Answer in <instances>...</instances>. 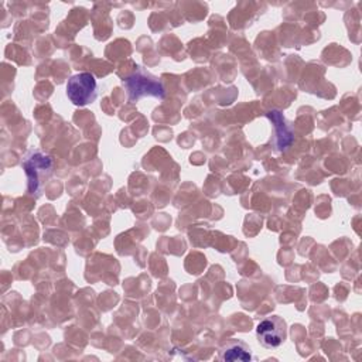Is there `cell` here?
<instances>
[{
	"instance_id": "1",
	"label": "cell",
	"mask_w": 362,
	"mask_h": 362,
	"mask_svg": "<svg viewBox=\"0 0 362 362\" xmlns=\"http://www.w3.org/2000/svg\"><path fill=\"white\" fill-rule=\"evenodd\" d=\"M21 167L24 168L27 175L28 194L38 198L41 195L42 185L52 175V171H54L52 157L42 151H31L23 161Z\"/></svg>"
},
{
	"instance_id": "2",
	"label": "cell",
	"mask_w": 362,
	"mask_h": 362,
	"mask_svg": "<svg viewBox=\"0 0 362 362\" xmlns=\"http://www.w3.org/2000/svg\"><path fill=\"white\" fill-rule=\"evenodd\" d=\"M122 82L127 90L129 102H137L144 96H154L158 99H163L165 96L161 81L148 71H146L143 66H136L134 72H132Z\"/></svg>"
},
{
	"instance_id": "4",
	"label": "cell",
	"mask_w": 362,
	"mask_h": 362,
	"mask_svg": "<svg viewBox=\"0 0 362 362\" xmlns=\"http://www.w3.org/2000/svg\"><path fill=\"white\" fill-rule=\"evenodd\" d=\"M256 337L262 346L264 348H277L287 338V324L279 315L266 317L256 327Z\"/></svg>"
},
{
	"instance_id": "3",
	"label": "cell",
	"mask_w": 362,
	"mask_h": 362,
	"mask_svg": "<svg viewBox=\"0 0 362 362\" xmlns=\"http://www.w3.org/2000/svg\"><path fill=\"white\" fill-rule=\"evenodd\" d=\"M66 96L76 106H86L98 96V83L92 74L79 72L66 82Z\"/></svg>"
},
{
	"instance_id": "5",
	"label": "cell",
	"mask_w": 362,
	"mask_h": 362,
	"mask_svg": "<svg viewBox=\"0 0 362 362\" xmlns=\"http://www.w3.org/2000/svg\"><path fill=\"white\" fill-rule=\"evenodd\" d=\"M219 359L221 361L249 362V361H252L250 348L246 342H243L240 339H229L221 346Z\"/></svg>"
},
{
	"instance_id": "6",
	"label": "cell",
	"mask_w": 362,
	"mask_h": 362,
	"mask_svg": "<svg viewBox=\"0 0 362 362\" xmlns=\"http://www.w3.org/2000/svg\"><path fill=\"white\" fill-rule=\"evenodd\" d=\"M266 116L269 119H272V122L274 123V126L277 129V147H279V150L286 148L291 143L293 136H291V132L288 130V127L286 126V120H284L283 115L279 110H272V112H267Z\"/></svg>"
}]
</instances>
